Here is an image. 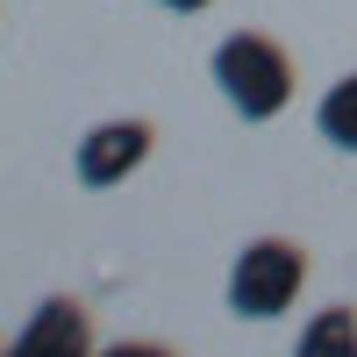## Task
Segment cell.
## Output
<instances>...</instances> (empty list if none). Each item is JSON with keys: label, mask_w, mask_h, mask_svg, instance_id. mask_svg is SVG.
<instances>
[{"label": "cell", "mask_w": 357, "mask_h": 357, "mask_svg": "<svg viewBox=\"0 0 357 357\" xmlns=\"http://www.w3.org/2000/svg\"><path fill=\"white\" fill-rule=\"evenodd\" d=\"M151 151H158V129L143 122V114H114V122H93L72 143V172H79V186L107 193V186H122L129 172L151 165Z\"/></svg>", "instance_id": "obj_3"}, {"label": "cell", "mask_w": 357, "mask_h": 357, "mask_svg": "<svg viewBox=\"0 0 357 357\" xmlns=\"http://www.w3.org/2000/svg\"><path fill=\"white\" fill-rule=\"evenodd\" d=\"M0 357H15V343H0Z\"/></svg>", "instance_id": "obj_8"}, {"label": "cell", "mask_w": 357, "mask_h": 357, "mask_svg": "<svg viewBox=\"0 0 357 357\" xmlns=\"http://www.w3.org/2000/svg\"><path fill=\"white\" fill-rule=\"evenodd\" d=\"M158 8H172V15H207L215 0H158Z\"/></svg>", "instance_id": "obj_7"}, {"label": "cell", "mask_w": 357, "mask_h": 357, "mask_svg": "<svg viewBox=\"0 0 357 357\" xmlns=\"http://www.w3.org/2000/svg\"><path fill=\"white\" fill-rule=\"evenodd\" d=\"M314 129H321V143H336V151L357 158V72H343L329 93L314 100Z\"/></svg>", "instance_id": "obj_6"}, {"label": "cell", "mask_w": 357, "mask_h": 357, "mask_svg": "<svg viewBox=\"0 0 357 357\" xmlns=\"http://www.w3.org/2000/svg\"><path fill=\"white\" fill-rule=\"evenodd\" d=\"M15 357H100L93 343V314H86L72 293H43L29 321L15 329Z\"/></svg>", "instance_id": "obj_4"}, {"label": "cell", "mask_w": 357, "mask_h": 357, "mask_svg": "<svg viewBox=\"0 0 357 357\" xmlns=\"http://www.w3.org/2000/svg\"><path fill=\"white\" fill-rule=\"evenodd\" d=\"M207 72H215L222 100L243 114V122H279V114L293 107V50L279 36H264V29H229V36L215 43V57H207Z\"/></svg>", "instance_id": "obj_1"}, {"label": "cell", "mask_w": 357, "mask_h": 357, "mask_svg": "<svg viewBox=\"0 0 357 357\" xmlns=\"http://www.w3.org/2000/svg\"><path fill=\"white\" fill-rule=\"evenodd\" d=\"M301 286H307V250L293 243V236H250V243L236 250L222 293H229L236 321H272V314H286L301 301Z\"/></svg>", "instance_id": "obj_2"}, {"label": "cell", "mask_w": 357, "mask_h": 357, "mask_svg": "<svg viewBox=\"0 0 357 357\" xmlns=\"http://www.w3.org/2000/svg\"><path fill=\"white\" fill-rule=\"evenodd\" d=\"M293 357H357V307H321V314H307Z\"/></svg>", "instance_id": "obj_5"}]
</instances>
